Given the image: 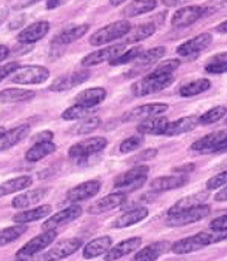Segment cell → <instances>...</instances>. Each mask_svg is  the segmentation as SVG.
<instances>
[{
    "label": "cell",
    "instance_id": "6da1fadb",
    "mask_svg": "<svg viewBox=\"0 0 227 261\" xmlns=\"http://www.w3.org/2000/svg\"><path fill=\"white\" fill-rule=\"evenodd\" d=\"M227 237V231H202L196 235L179 240L171 244V252L175 254H189L197 252L209 244L221 242Z\"/></svg>",
    "mask_w": 227,
    "mask_h": 261
},
{
    "label": "cell",
    "instance_id": "7a4b0ae2",
    "mask_svg": "<svg viewBox=\"0 0 227 261\" xmlns=\"http://www.w3.org/2000/svg\"><path fill=\"white\" fill-rule=\"evenodd\" d=\"M175 82L173 75H161V73L150 72L146 77L138 80L131 87L133 95L141 98L150 94L161 92V90L171 87Z\"/></svg>",
    "mask_w": 227,
    "mask_h": 261
},
{
    "label": "cell",
    "instance_id": "3957f363",
    "mask_svg": "<svg viewBox=\"0 0 227 261\" xmlns=\"http://www.w3.org/2000/svg\"><path fill=\"white\" fill-rule=\"evenodd\" d=\"M131 23L126 19H119V21L112 22L109 24L102 27L89 38V43L92 46H103L115 40L124 38L131 30Z\"/></svg>",
    "mask_w": 227,
    "mask_h": 261
},
{
    "label": "cell",
    "instance_id": "277c9868",
    "mask_svg": "<svg viewBox=\"0 0 227 261\" xmlns=\"http://www.w3.org/2000/svg\"><path fill=\"white\" fill-rule=\"evenodd\" d=\"M107 139L102 136H95L87 139L84 141H81L78 143H75L69 148V156L71 159L83 160L92 158L93 155L98 154V153L102 152L103 149L107 147Z\"/></svg>",
    "mask_w": 227,
    "mask_h": 261
},
{
    "label": "cell",
    "instance_id": "5b68a950",
    "mask_svg": "<svg viewBox=\"0 0 227 261\" xmlns=\"http://www.w3.org/2000/svg\"><path fill=\"white\" fill-rule=\"evenodd\" d=\"M149 172V166L137 165L128 171L119 175L115 179L116 189H128V192H135L141 188L147 180V175Z\"/></svg>",
    "mask_w": 227,
    "mask_h": 261
},
{
    "label": "cell",
    "instance_id": "8992f818",
    "mask_svg": "<svg viewBox=\"0 0 227 261\" xmlns=\"http://www.w3.org/2000/svg\"><path fill=\"white\" fill-rule=\"evenodd\" d=\"M226 135L225 129L219 132L210 133L203 136L191 145V149L200 154H212V153H223L226 150Z\"/></svg>",
    "mask_w": 227,
    "mask_h": 261
},
{
    "label": "cell",
    "instance_id": "52a82bcc",
    "mask_svg": "<svg viewBox=\"0 0 227 261\" xmlns=\"http://www.w3.org/2000/svg\"><path fill=\"white\" fill-rule=\"evenodd\" d=\"M49 70L41 65L21 66L13 72L11 81L16 85H40L47 81Z\"/></svg>",
    "mask_w": 227,
    "mask_h": 261
},
{
    "label": "cell",
    "instance_id": "ba28073f",
    "mask_svg": "<svg viewBox=\"0 0 227 261\" xmlns=\"http://www.w3.org/2000/svg\"><path fill=\"white\" fill-rule=\"evenodd\" d=\"M210 214V206L202 205L195 208L184 211V212L175 214V216H168L166 219V225L169 227H180L189 225V224L200 222L205 219Z\"/></svg>",
    "mask_w": 227,
    "mask_h": 261
},
{
    "label": "cell",
    "instance_id": "9c48e42d",
    "mask_svg": "<svg viewBox=\"0 0 227 261\" xmlns=\"http://www.w3.org/2000/svg\"><path fill=\"white\" fill-rule=\"evenodd\" d=\"M125 43H117V45L108 46V47L98 49L89 55H87L84 58L81 60V64L84 68H89V66H95L101 64L105 62H111L117 57H119L123 52H125Z\"/></svg>",
    "mask_w": 227,
    "mask_h": 261
},
{
    "label": "cell",
    "instance_id": "30bf717a",
    "mask_svg": "<svg viewBox=\"0 0 227 261\" xmlns=\"http://www.w3.org/2000/svg\"><path fill=\"white\" fill-rule=\"evenodd\" d=\"M209 8H203V6H186L182 8L173 13L171 18V25L175 28H185L190 27L200 18L207 15Z\"/></svg>",
    "mask_w": 227,
    "mask_h": 261
},
{
    "label": "cell",
    "instance_id": "8fae6325",
    "mask_svg": "<svg viewBox=\"0 0 227 261\" xmlns=\"http://www.w3.org/2000/svg\"><path fill=\"white\" fill-rule=\"evenodd\" d=\"M58 236V232L55 230H47V231L40 233L39 236L34 237L29 241L28 243H25L21 249L18 250L17 255L18 257H28L32 255H35L39 252H41L45 248H47L49 244L54 242V240Z\"/></svg>",
    "mask_w": 227,
    "mask_h": 261
},
{
    "label": "cell",
    "instance_id": "7c38bea8",
    "mask_svg": "<svg viewBox=\"0 0 227 261\" xmlns=\"http://www.w3.org/2000/svg\"><path fill=\"white\" fill-rule=\"evenodd\" d=\"M168 110L167 103L163 102H153V103H146V105H141L135 107V109L130 110L123 116V122H131V120H145L148 118H153V117H158L161 113L166 112Z\"/></svg>",
    "mask_w": 227,
    "mask_h": 261
},
{
    "label": "cell",
    "instance_id": "4fadbf2b",
    "mask_svg": "<svg viewBox=\"0 0 227 261\" xmlns=\"http://www.w3.org/2000/svg\"><path fill=\"white\" fill-rule=\"evenodd\" d=\"M90 71L88 70H81V71H75L71 73H65V75L59 76L58 79L52 82V85L48 87L52 92H65L70 90L75 87L82 85L89 79Z\"/></svg>",
    "mask_w": 227,
    "mask_h": 261
},
{
    "label": "cell",
    "instance_id": "5bb4252c",
    "mask_svg": "<svg viewBox=\"0 0 227 261\" xmlns=\"http://www.w3.org/2000/svg\"><path fill=\"white\" fill-rule=\"evenodd\" d=\"M82 247V240L79 239H68L64 241H60L55 244L53 248L48 250L43 255L45 261H59L65 259L73 253H76Z\"/></svg>",
    "mask_w": 227,
    "mask_h": 261
},
{
    "label": "cell",
    "instance_id": "9a60e30c",
    "mask_svg": "<svg viewBox=\"0 0 227 261\" xmlns=\"http://www.w3.org/2000/svg\"><path fill=\"white\" fill-rule=\"evenodd\" d=\"M83 213V208L78 205H72L68 207V208L60 211V212L55 213L54 216H52L51 218L46 220L45 223L42 224V229L43 230H55L56 227L65 225V224H69L76 220L79 217L82 216Z\"/></svg>",
    "mask_w": 227,
    "mask_h": 261
},
{
    "label": "cell",
    "instance_id": "2e32d148",
    "mask_svg": "<svg viewBox=\"0 0 227 261\" xmlns=\"http://www.w3.org/2000/svg\"><path fill=\"white\" fill-rule=\"evenodd\" d=\"M100 188H101V183L99 180H87L84 183L73 187V188H71L66 193V201L71 203L84 201V200H88L90 197L95 196L100 192Z\"/></svg>",
    "mask_w": 227,
    "mask_h": 261
},
{
    "label": "cell",
    "instance_id": "e0dca14e",
    "mask_svg": "<svg viewBox=\"0 0 227 261\" xmlns=\"http://www.w3.org/2000/svg\"><path fill=\"white\" fill-rule=\"evenodd\" d=\"M126 201V194L125 193H112L108 195L103 196L102 199L95 201L93 205H90L87 210L88 214L92 216H99L108 211L115 210L117 207L122 206Z\"/></svg>",
    "mask_w": 227,
    "mask_h": 261
},
{
    "label": "cell",
    "instance_id": "ac0fdd59",
    "mask_svg": "<svg viewBox=\"0 0 227 261\" xmlns=\"http://www.w3.org/2000/svg\"><path fill=\"white\" fill-rule=\"evenodd\" d=\"M213 42V36L209 33H202L195 38L188 40V41L183 42L182 45H179L177 47V55L182 57H189L196 53L202 52L203 49H206L210 43Z\"/></svg>",
    "mask_w": 227,
    "mask_h": 261
},
{
    "label": "cell",
    "instance_id": "d6986e66",
    "mask_svg": "<svg viewBox=\"0 0 227 261\" xmlns=\"http://www.w3.org/2000/svg\"><path fill=\"white\" fill-rule=\"evenodd\" d=\"M90 28L89 24H75V25H68L63 28L60 32L54 36L52 40V43L55 46H66L70 43L77 41L82 36H84Z\"/></svg>",
    "mask_w": 227,
    "mask_h": 261
},
{
    "label": "cell",
    "instance_id": "ffe728a7",
    "mask_svg": "<svg viewBox=\"0 0 227 261\" xmlns=\"http://www.w3.org/2000/svg\"><path fill=\"white\" fill-rule=\"evenodd\" d=\"M49 28H51V25H49L47 21H39L36 23H33V24H30L29 27L23 29L17 35L18 42L29 45V43L39 41V40L43 39L48 34Z\"/></svg>",
    "mask_w": 227,
    "mask_h": 261
},
{
    "label": "cell",
    "instance_id": "44dd1931",
    "mask_svg": "<svg viewBox=\"0 0 227 261\" xmlns=\"http://www.w3.org/2000/svg\"><path fill=\"white\" fill-rule=\"evenodd\" d=\"M142 244L141 237H131V239L124 240L115 247L108 249V252L105 255V261H116L120 259V257L129 255L135 250H137Z\"/></svg>",
    "mask_w": 227,
    "mask_h": 261
},
{
    "label": "cell",
    "instance_id": "7402d4cb",
    "mask_svg": "<svg viewBox=\"0 0 227 261\" xmlns=\"http://www.w3.org/2000/svg\"><path fill=\"white\" fill-rule=\"evenodd\" d=\"M189 183L188 175H173V176H162L153 179L150 183V189L154 193L167 192V190L177 189Z\"/></svg>",
    "mask_w": 227,
    "mask_h": 261
},
{
    "label": "cell",
    "instance_id": "603a6c76",
    "mask_svg": "<svg viewBox=\"0 0 227 261\" xmlns=\"http://www.w3.org/2000/svg\"><path fill=\"white\" fill-rule=\"evenodd\" d=\"M107 96V92L102 87H94V88L84 89L83 92L77 94L75 98L76 105H81L88 109H95L100 105Z\"/></svg>",
    "mask_w": 227,
    "mask_h": 261
},
{
    "label": "cell",
    "instance_id": "cb8c5ba5",
    "mask_svg": "<svg viewBox=\"0 0 227 261\" xmlns=\"http://www.w3.org/2000/svg\"><path fill=\"white\" fill-rule=\"evenodd\" d=\"M209 199L208 193H196L192 195L185 196L180 199L168 210V216H175V214L182 213L184 211H189L195 208V207L205 205L207 200Z\"/></svg>",
    "mask_w": 227,
    "mask_h": 261
},
{
    "label": "cell",
    "instance_id": "d4e9b609",
    "mask_svg": "<svg viewBox=\"0 0 227 261\" xmlns=\"http://www.w3.org/2000/svg\"><path fill=\"white\" fill-rule=\"evenodd\" d=\"M198 125V117L197 116H189V117H183L175 120V122H169L167 128H166L163 135L173 137V136H179L183 134H186L191 132Z\"/></svg>",
    "mask_w": 227,
    "mask_h": 261
},
{
    "label": "cell",
    "instance_id": "484cf974",
    "mask_svg": "<svg viewBox=\"0 0 227 261\" xmlns=\"http://www.w3.org/2000/svg\"><path fill=\"white\" fill-rule=\"evenodd\" d=\"M171 249V243L167 241H160L149 244L133 256L132 261H156L162 254Z\"/></svg>",
    "mask_w": 227,
    "mask_h": 261
},
{
    "label": "cell",
    "instance_id": "4316f807",
    "mask_svg": "<svg viewBox=\"0 0 227 261\" xmlns=\"http://www.w3.org/2000/svg\"><path fill=\"white\" fill-rule=\"evenodd\" d=\"M48 194L47 188H38L34 190H29V192H25L23 194H19L12 200L11 205L13 208L22 210L26 208V207L35 205V203H39L41 200L45 199Z\"/></svg>",
    "mask_w": 227,
    "mask_h": 261
},
{
    "label": "cell",
    "instance_id": "83f0119b",
    "mask_svg": "<svg viewBox=\"0 0 227 261\" xmlns=\"http://www.w3.org/2000/svg\"><path fill=\"white\" fill-rule=\"evenodd\" d=\"M169 120L166 117H153V118H148L142 120L139 124L136 126L139 135H163L166 128H167Z\"/></svg>",
    "mask_w": 227,
    "mask_h": 261
},
{
    "label": "cell",
    "instance_id": "f1b7e54d",
    "mask_svg": "<svg viewBox=\"0 0 227 261\" xmlns=\"http://www.w3.org/2000/svg\"><path fill=\"white\" fill-rule=\"evenodd\" d=\"M30 129L32 128H30L29 124H22L6 132L2 136V139H0V152L12 148L13 146L21 142L23 139H25L28 136Z\"/></svg>",
    "mask_w": 227,
    "mask_h": 261
},
{
    "label": "cell",
    "instance_id": "f546056e",
    "mask_svg": "<svg viewBox=\"0 0 227 261\" xmlns=\"http://www.w3.org/2000/svg\"><path fill=\"white\" fill-rule=\"evenodd\" d=\"M112 246V239L109 236H102L90 241L83 248V257L87 260L94 259L102 254L107 253Z\"/></svg>",
    "mask_w": 227,
    "mask_h": 261
},
{
    "label": "cell",
    "instance_id": "4dcf8cb0",
    "mask_svg": "<svg viewBox=\"0 0 227 261\" xmlns=\"http://www.w3.org/2000/svg\"><path fill=\"white\" fill-rule=\"evenodd\" d=\"M149 211L147 207H137L136 210L129 211L122 216L118 217L115 222H113L112 226L116 229H124V227L135 225L139 222H142L143 219H146L148 217Z\"/></svg>",
    "mask_w": 227,
    "mask_h": 261
},
{
    "label": "cell",
    "instance_id": "1f68e13d",
    "mask_svg": "<svg viewBox=\"0 0 227 261\" xmlns=\"http://www.w3.org/2000/svg\"><path fill=\"white\" fill-rule=\"evenodd\" d=\"M52 212V206L51 205H42L36 207L34 210L24 211V212H19L12 217V220L15 223L21 224V225H24V224L36 222V220L43 219L46 217L49 216Z\"/></svg>",
    "mask_w": 227,
    "mask_h": 261
},
{
    "label": "cell",
    "instance_id": "d6a6232c",
    "mask_svg": "<svg viewBox=\"0 0 227 261\" xmlns=\"http://www.w3.org/2000/svg\"><path fill=\"white\" fill-rule=\"evenodd\" d=\"M36 96L34 90L23 89V88H8L0 92V102L2 103H13V102H24L30 101Z\"/></svg>",
    "mask_w": 227,
    "mask_h": 261
},
{
    "label": "cell",
    "instance_id": "836d02e7",
    "mask_svg": "<svg viewBox=\"0 0 227 261\" xmlns=\"http://www.w3.org/2000/svg\"><path fill=\"white\" fill-rule=\"evenodd\" d=\"M56 150L55 143L53 142H42V143H35L25 152L24 158L26 162L35 163L39 162Z\"/></svg>",
    "mask_w": 227,
    "mask_h": 261
},
{
    "label": "cell",
    "instance_id": "e575fe53",
    "mask_svg": "<svg viewBox=\"0 0 227 261\" xmlns=\"http://www.w3.org/2000/svg\"><path fill=\"white\" fill-rule=\"evenodd\" d=\"M33 184V178L29 176H21L12 178L0 184V197L10 195V194L21 192L23 189L29 188Z\"/></svg>",
    "mask_w": 227,
    "mask_h": 261
},
{
    "label": "cell",
    "instance_id": "d590c367",
    "mask_svg": "<svg viewBox=\"0 0 227 261\" xmlns=\"http://www.w3.org/2000/svg\"><path fill=\"white\" fill-rule=\"evenodd\" d=\"M166 48L163 46H158V47L150 48L148 51H143L137 58L133 60V64L139 68H147L155 63H158L160 59L165 56Z\"/></svg>",
    "mask_w": 227,
    "mask_h": 261
},
{
    "label": "cell",
    "instance_id": "8d00e7d4",
    "mask_svg": "<svg viewBox=\"0 0 227 261\" xmlns=\"http://www.w3.org/2000/svg\"><path fill=\"white\" fill-rule=\"evenodd\" d=\"M156 32V24L153 22L149 23H143L135 28H131V30L128 33V38H126V43H135L139 42L142 40H146L150 38L152 35H154Z\"/></svg>",
    "mask_w": 227,
    "mask_h": 261
},
{
    "label": "cell",
    "instance_id": "74e56055",
    "mask_svg": "<svg viewBox=\"0 0 227 261\" xmlns=\"http://www.w3.org/2000/svg\"><path fill=\"white\" fill-rule=\"evenodd\" d=\"M156 6L158 2L155 0H143V2H132L123 10V16L126 18L136 17V16L143 15V13H148L153 11Z\"/></svg>",
    "mask_w": 227,
    "mask_h": 261
},
{
    "label": "cell",
    "instance_id": "f35d334b",
    "mask_svg": "<svg viewBox=\"0 0 227 261\" xmlns=\"http://www.w3.org/2000/svg\"><path fill=\"white\" fill-rule=\"evenodd\" d=\"M210 86H212V83L208 79H198L183 86L179 90V94L183 98H191V96H196L207 92L210 88Z\"/></svg>",
    "mask_w": 227,
    "mask_h": 261
},
{
    "label": "cell",
    "instance_id": "ab89813d",
    "mask_svg": "<svg viewBox=\"0 0 227 261\" xmlns=\"http://www.w3.org/2000/svg\"><path fill=\"white\" fill-rule=\"evenodd\" d=\"M226 52L218 53L213 56L208 63L205 66V71L212 75H220L225 73L227 70V60H226Z\"/></svg>",
    "mask_w": 227,
    "mask_h": 261
},
{
    "label": "cell",
    "instance_id": "60d3db41",
    "mask_svg": "<svg viewBox=\"0 0 227 261\" xmlns=\"http://www.w3.org/2000/svg\"><path fill=\"white\" fill-rule=\"evenodd\" d=\"M96 109H88L81 105H72L68 107L64 112L62 113V118L65 120H76V119H84L94 113Z\"/></svg>",
    "mask_w": 227,
    "mask_h": 261
},
{
    "label": "cell",
    "instance_id": "b9f144b4",
    "mask_svg": "<svg viewBox=\"0 0 227 261\" xmlns=\"http://www.w3.org/2000/svg\"><path fill=\"white\" fill-rule=\"evenodd\" d=\"M26 230H28V227L25 225L10 226L6 227V229L0 230V247L6 246V244L19 239L23 233H25Z\"/></svg>",
    "mask_w": 227,
    "mask_h": 261
},
{
    "label": "cell",
    "instance_id": "7bdbcfd3",
    "mask_svg": "<svg viewBox=\"0 0 227 261\" xmlns=\"http://www.w3.org/2000/svg\"><path fill=\"white\" fill-rule=\"evenodd\" d=\"M226 115V107L225 106H216L213 109L208 110V111L203 113L202 116L198 117V124L201 125H208L213 124V123L219 122Z\"/></svg>",
    "mask_w": 227,
    "mask_h": 261
},
{
    "label": "cell",
    "instance_id": "ee69618b",
    "mask_svg": "<svg viewBox=\"0 0 227 261\" xmlns=\"http://www.w3.org/2000/svg\"><path fill=\"white\" fill-rule=\"evenodd\" d=\"M101 124V119L99 117H89V118H84V120L78 123L77 125L73 129V134L75 135H84V134L93 133L96 130Z\"/></svg>",
    "mask_w": 227,
    "mask_h": 261
},
{
    "label": "cell",
    "instance_id": "f6af8a7d",
    "mask_svg": "<svg viewBox=\"0 0 227 261\" xmlns=\"http://www.w3.org/2000/svg\"><path fill=\"white\" fill-rule=\"evenodd\" d=\"M143 52V48L141 46H135V47H132L131 49H129V51L126 52H123L122 55L119 57H117L113 60L109 62V64L111 66H119V65H124V64H129V63H131L135 60L137 57L141 55Z\"/></svg>",
    "mask_w": 227,
    "mask_h": 261
},
{
    "label": "cell",
    "instance_id": "bcb514c9",
    "mask_svg": "<svg viewBox=\"0 0 227 261\" xmlns=\"http://www.w3.org/2000/svg\"><path fill=\"white\" fill-rule=\"evenodd\" d=\"M143 143V137L141 135H135L129 137V139H125L124 141L120 143L119 150L123 154H128L130 152H133V150L138 149L141 145Z\"/></svg>",
    "mask_w": 227,
    "mask_h": 261
},
{
    "label": "cell",
    "instance_id": "7dc6e473",
    "mask_svg": "<svg viewBox=\"0 0 227 261\" xmlns=\"http://www.w3.org/2000/svg\"><path fill=\"white\" fill-rule=\"evenodd\" d=\"M180 66V60L179 59H168L163 60L156 68L153 70L152 72L155 73H161V75H172L173 71H176Z\"/></svg>",
    "mask_w": 227,
    "mask_h": 261
},
{
    "label": "cell",
    "instance_id": "c3c4849f",
    "mask_svg": "<svg viewBox=\"0 0 227 261\" xmlns=\"http://www.w3.org/2000/svg\"><path fill=\"white\" fill-rule=\"evenodd\" d=\"M226 180H227V172L226 171H222L218 173V175L212 177V178H209L207 180V189L208 190H214V189H218L220 187H223L226 184Z\"/></svg>",
    "mask_w": 227,
    "mask_h": 261
},
{
    "label": "cell",
    "instance_id": "681fc988",
    "mask_svg": "<svg viewBox=\"0 0 227 261\" xmlns=\"http://www.w3.org/2000/svg\"><path fill=\"white\" fill-rule=\"evenodd\" d=\"M53 137H54V134H53L51 130H43V132H40L35 134L34 136L32 137V142L34 143H42V142H52Z\"/></svg>",
    "mask_w": 227,
    "mask_h": 261
},
{
    "label": "cell",
    "instance_id": "f907efd6",
    "mask_svg": "<svg viewBox=\"0 0 227 261\" xmlns=\"http://www.w3.org/2000/svg\"><path fill=\"white\" fill-rule=\"evenodd\" d=\"M21 68V65L18 64V63H8L6 65H2L0 66V82L3 81V80H5L8 77L9 75H11L16 71V70H18Z\"/></svg>",
    "mask_w": 227,
    "mask_h": 261
},
{
    "label": "cell",
    "instance_id": "816d5d0a",
    "mask_svg": "<svg viewBox=\"0 0 227 261\" xmlns=\"http://www.w3.org/2000/svg\"><path fill=\"white\" fill-rule=\"evenodd\" d=\"M210 229L212 231H227V217L223 214L221 217H218L210 223Z\"/></svg>",
    "mask_w": 227,
    "mask_h": 261
},
{
    "label": "cell",
    "instance_id": "f5cc1de1",
    "mask_svg": "<svg viewBox=\"0 0 227 261\" xmlns=\"http://www.w3.org/2000/svg\"><path fill=\"white\" fill-rule=\"evenodd\" d=\"M156 154H158V149H155V148L147 149V150H143L141 154H138L133 160H135V163L136 162H143V160H148V159L154 158Z\"/></svg>",
    "mask_w": 227,
    "mask_h": 261
},
{
    "label": "cell",
    "instance_id": "db71d44e",
    "mask_svg": "<svg viewBox=\"0 0 227 261\" xmlns=\"http://www.w3.org/2000/svg\"><path fill=\"white\" fill-rule=\"evenodd\" d=\"M195 164H185V165L173 169V172L178 173V175H188V173L195 171Z\"/></svg>",
    "mask_w": 227,
    "mask_h": 261
},
{
    "label": "cell",
    "instance_id": "11a10c76",
    "mask_svg": "<svg viewBox=\"0 0 227 261\" xmlns=\"http://www.w3.org/2000/svg\"><path fill=\"white\" fill-rule=\"evenodd\" d=\"M9 55H10V49L8 46L0 45V62H3V60L8 58Z\"/></svg>",
    "mask_w": 227,
    "mask_h": 261
},
{
    "label": "cell",
    "instance_id": "9f6ffc18",
    "mask_svg": "<svg viewBox=\"0 0 227 261\" xmlns=\"http://www.w3.org/2000/svg\"><path fill=\"white\" fill-rule=\"evenodd\" d=\"M215 200H216V201H220V202H225L227 200V189L223 188V189L220 190V192L215 195Z\"/></svg>",
    "mask_w": 227,
    "mask_h": 261
},
{
    "label": "cell",
    "instance_id": "6f0895ef",
    "mask_svg": "<svg viewBox=\"0 0 227 261\" xmlns=\"http://www.w3.org/2000/svg\"><path fill=\"white\" fill-rule=\"evenodd\" d=\"M64 4V2H58V0H49V2L46 3V8L48 10H53L59 8L60 5Z\"/></svg>",
    "mask_w": 227,
    "mask_h": 261
},
{
    "label": "cell",
    "instance_id": "680465c9",
    "mask_svg": "<svg viewBox=\"0 0 227 261\" xmlns=\"http://www.w3.org/2000/svg\"><path fill=\"white\" fill-rule=\"evenodd\" d=\"M8 15H9V10L8 9H6V8L0 9V25H2L3 23L5 22V19H6V17H8Z\"/></svg>",
    "mask_w": 227,
    "mask_h": 261
},
{
    "label": "cell",
    "instance_id": "91938a15",
    "mask_svg": "<svg viewBox=\"0 0 227 261\" xmlns=\"http://www.w3.org/2000/svg\"><path fill=\"white\" fill-rule=\"evenodd\" d=\"M216 30L220 34H226L227 33V21H222L220 24L216 27Z\"/></svg>",
    "mask_w": 227,
    "mask_h": 261
},
{
    "label": "cell",
    "instance_id": "94428289",
    "mask_svg": "<svg viewBox=\"0 0 227 261\" xmlns=\"http://www.w3.org/2000/svg\"><path fill=\"white\" fill-rule=\"evenodd\" d=\"M35 4V2H26V3H24V2H22V3H16V5H15V8L13 9H24V8H26V6H30V5H34Z\"/></svg>",
    "mask_w": 227,
    "mask_h": 261
},
{
    "label": "cell",
    "instance_id": "6125c7cd",
    "mask_svg": "<svg viewBox=\"0 0 227 261\" xmlns=\"http://www.w3.org/2000/svg\"><path fill=\"white\" fill-rule=\"evenodd\" d=\"M179 4H182V2H163V5L166 6H177Z\"/></svg>",
    "mask_w": 227,
    "mask_h": 261
},
{
    "label": "cell",
    "instance_id": "be15d7a7",
    "mask_svg": "<svg viewBox=\"0 0 227 261\" xmlns=\"http://www.w3.org/2000/svg\"><path fill=\"white\" fill-rule=\"evenodd\" d=\"M109 4H111L112 6H119L123 4V2H109Z\"/></svg>",
    "mask_w": 227,
    "mask_h": 261
},
{
    "label": "cell",
    "instance_id": "e7e4bbea",
    "mask_svg": "<svg viewBox=\"0 0 227 261\" xmlns=\"http://www.w3.org/2000/svg\"><path fill=\"white\" fill-rule=\"evenodd\" d=\"M6 133V130H5V128H3V126H0V139H2V136L4 135V134Z\"/></svg>",
    "mask_w": 227,
    "mask_h": 261
},
{
    "label": "cell",
    "instance_id": "03108f58",
    "mask_svg": "<svg viewBox=\"0 0 227 261\" xmlns=\"http://www.w3.org/2000/svg\"><path fill=\"white\" fill-rule=\"evenodd\" d=\"M16 261H25V260H16Z\"/></svg>",
    "mask_w": 227,
    "mask_h": 261
}]
</instances>
